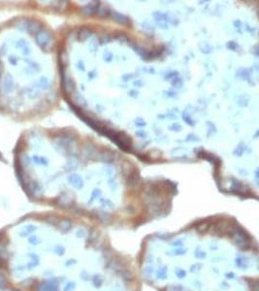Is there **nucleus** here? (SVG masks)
<instances>
[{
    "label": "nucleus",
    "mask_w": 259,
    "mask_h": 291,
    "mask_svg": "<svg viewBox=\"0 0 259 291\" xmlns=\"http://www.w3.org/2000/svg\"><path fill=\"white\" fill-rule=\"evenodd\" d=\"M109 15L111 16V18L115 21H117V23H119V24H130L129 18H127L126 16L120 14V13L115 12V11H110Z\"/></svg>",
    "instance_id": "obj_1"
},
{
    "label": "nucleus",
    "mask_w": 259,
    "mask_h": 291,
    "mask_svg": "<svg viewBox=\"0 0 259 291\" xmlns=\"http://www.w3.org/2000/svg\"><path fill=\"white\" fill-rule=\"evenodd\" d=\"M98 7H99L98 2H97V3H92V4L86 5V6L82 8V14H85V15H86V16L94 15L95 13H98Z\"/></svg>",
    "instance_id": "obj_2"
},
{
    "label": "nucleus",
    "mask_w": 259,
    "mask_h": 291,
    "mask_svg": "<svg viewBox=\"0 0 259 291\" xmlns=\"http://www.w3.org/2000/svg\"><path fill=\"white\" fill-rule=\"evenodd\" d=\"M91 34H92L91 29L86 28V27H85V28H82V29L78 32V40H79L80 42H84V41H86L89 37H90Z\"/></svg>",
    "instance_id": "obj_3"
},
{
    "label": "nucleus",
    "mask_w": 259,
    "mask_h": 291,
    "mask_svg": "<svg viewBox=\"0 0 259 291\" xmlns=\"http://www.w3.org/2000/svg\"><path fill=\"white\" fill-rule=\"evenodd\" d=\"M69 180H70L71 184H74L75 186H78V187H80V186H82V179L79 177V176H77V175H72L69 178Z\"/></svg>",
    "instance_id": "obj_4"
},
{
    "label": "nucleus",
    "mask_w": 259,
    "mask_h": 291,
    "mask_svg": "<svg viewBox=\"0 0 259 291\" xmlns=\"http://www.w3.org/2000/svg\"><path fill=\"white\" fill-rule=\"evenodd\" d=\"M166 20H167V21H169V23H170L171 24H173V25H177L178 23H179L178 19L176 18L175 16H173V15H168V14H166Z\"/></svg>",
    "instance_id": "obj_5"
},
{
    "label": "nucleus",
    "mask_w": 259,
    "mask_h": 291,
    "mask_svg": "<svg viewBox=\"0 0 259 291\" xmlns=\"http://www.w3.org/2000/svg\"><path fill=\"white\" fill-rule=\"evenodd\" d=\"M171 85H172V86L176 87V89H178V87H181V85H183V80L180 79V78H178V77H177V78L173 79Z\"/></svg>",
    "instance_id": "obj_6"
},
{
    "label": "nucleus",
    "mask_w": 259,
    "mask_h": 291,
    "mask_svg": "<svg viewBox=\"0 0 259 291\" xmlns=\"http://www.w3.org/2000/svg\"><path fill=\"white\" fill-rule=\"evenodd\" d=\"M238 103H239V105L240 106H246L247 105V103H249V99L246 97V96H241L240 98H239V100H238Z\"/></svg>",
    "instance_id": "obj_7"
},
{
    "label": "nucleus",
    "mask_w": 259,
    "mask_h": 291,
    "mask_svg": "<svg viewBox=\"0 0 259 291\" xmlns=\"http://www.w3.org/2000/svg\"><path fill=\"white\" fill-rule=\"evenodd\" d=\"M226 47L228 49H230V50H232V51H237L239 49V46L237 45L235 42H228L226 44Z\"/></svg>",
    "instance_id": "obj_8"
},
{
    "label": "nucleus",
    "mask_w": 259,
    "mask_h": 291,
    "mask_svg": "<svg viewBox=\"0 0 259 291\" xmlns=\"http://www.w3.org/2000/svg\"><path fill=\"white\" fill-rule=\"evenodd\" d=\"M243 151H244V144H242V145L238 146V147H237V149L235 150L234 155L241 156L242 155H243Z\"/></svg>",
    "instance_id": "obj_9"
},
{
    "label": "nucleus",
    "mask_w": 259,
    "mask_h": 291,
    "mask_svg": "<svg viewBox=\"0 0 259 291\" xmlns=\"http://www.w3.org/2000/svg\"><path fill=\"white\" fill-rule=\"evenodd\" d=\"M178 72L177 71H172V72H169L166 76H165V79H167V80H170V79H175V78H177L178 77Z\"/></svg>",
    "instance_id": "obj_10"
},
{
    "label": "nucleus",
    "mask_w": 259,
    "mask_h": 291,
    "mask_svg": "<svg viewBox=\"0 0 259 291\" xmlns=\"http://www.w3.org/2000/svg\"><path fill=\"white\" fill-rule=\"evenodd\" d=\"M169 128H170V130L178 132V131H181V125H180L179 123H174V124H172V125H170Z\"/></svg>",
    "instance_id": "obj_11"
},
{
    "label": "nucleus",
    "mask_w": 259,
    "mask_h": 291,
    "mask_svg": "<svg viewBox=\"0 0 259 291\" xmlns=\"http://www.w3.org/2000/svg\"><path fill=\"white\" fill-rule=\"evenodd\" d=\"M183 118H184V122L187 123V124H189V125H194V122L189 117H187L186 116V114L185 113H184V115H183Z\"/></svg>",
    "instance_id": "obj_12"
},
{
    "label": "nucleus",
    "mask_w": 259,
    "mask_h": 291,
    "mask_svg": "<svg viewBox=\"0 0 259 291\" xmlns=\"http://www.w3.org/2000/svg\"><path fill=\"white\" fill-rule=\"evenodd\" d=\"M115 39H118V40H120L122 42H126L128 40V38L126 37L125 35H122V34H119V35H115Z\"/></svg>",
    "instance_id": "obj_13"
},
{
    "label": "nucleus",
    "mask_w": 259,
    "mask_h": 291,
    "mask_svg": "<svg viewBox=\"0 0 259 291\" xmlns=\"http://www.w3.org/2000/svg\"><path fill=\"white\" fill-rule=\"evenodd\" d=\"M104 58H105L107 62H110L113 59V54L111 53L107 52V53H105V54H104Z\"/></svg>",
    "instance_id": "obj_14"
},
{
    "label": "nucleus",
    "mask_w": 259,
    "mask_h": 291,
    "mask_svg": "<svg viewBox=\"0 0 259 291\" xmlns=\"http://www.w3.org/2000/svg\"><path fill=\"white\" fill-rule=\"evenodd\" d=\"M135 124L137 126H145L146 125V122H144V119H141V118H137L135 120Z\"/></svg>",
    "instance_id": "obj_15"
},
{
    "label": "nucleus",
    "mask_w": 259,
    "mask_h": 291,
    "mask_svg": "<svg viewBox=\"0 0 259 291\" xmlns=\"http://www.w3.org/2000/svg\"><path fill=\"white\" fill-rule=\"evenodd\" d=\"M133 84H134V85H137V86H142L143 85H144L142 83V81H135Z\"/></svg>",
    "instance_id": "obj_16"
},
{
    "label": "nucleus",
    "mask_w": 259,
    "mask_h": 291,
    "mask_svg": "<svg viewBox=\"0 0 259 291\" xmlns=\"http://www.w3.org/2000/svg\"><path fill=\"white\" fill-rule=\"evenodd\" d=\"M137 135H140L139 137H141V138H145L147 134H146L145 132H142V131H141V132H140V131H138V132H137Z\"/></svg>",
    "instance_id": "obj_17"
},
{
    "label": "nucleus",
    "mask_w": 259,
    "mask_h": 291,
    "mask_svg": "<svg viewBox=\"0 0 259 291\" xmlns=\"http://www.w3.org/2000/svg\"><path fill=\"white\" fill-rule=\"evenodd\" d=\"M78 65H79V69H81L82 71H85V67H84V64H82V61H79V63H78Z\"/></svg>",
    "instance_id": "obj_18"
},
{
    "label": "nucleus",
    "mask_w": 259,
    "mask_h": 291,
    "mask_svg": "<svg viewBox=\"0 0 259 291\" xmlns=\"http://www.w3.org/2000/svg\"><path fill=\"white\" fill-rule=\"evenodd\" d=\"M133 77H134V75H132V74H130V75H128V76H127V75H124V76L122 77V79H125V78H127V81H128L129 79L133 78Z\"/></svg>",
    "instance_id": "obj_19"
}]
</instances>
